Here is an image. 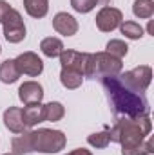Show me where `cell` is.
I'll list each match as a JSON object with an SVG mask.
<instances>
[{"instance_id": "16", "label": "cell", "mask_w": 154, "mask_h": 155, "mask_svg": "<svg viewBox=\"0 0 154 155\" xmlns=\"http://www.w3.org/2000/svg\"><path fill=\"white\" fill-rule=\"evenodd\" d=\"M24 9L33 18H44L49 11V0H24Z\"/></svg>"}, {"instance_id": "5", "label": "cell", "mask_w": 154, "mask_h": 155, "mask_svg": "<svg viewBox=\"0 0 154 155\" xmlns=\"http://www.w3.org/2000/svg\"><path fill=\"white\" fill-rule=\"evenodd\" d=\"M118 79H120L127 88L143 94V92L149 88V85H151L152 69H151L149 65H140V67H136V69H132V71H127L125 74H121Z\"/></svg>"}, {"instance_id": "2", "label": "cell", "mask_w": 154, "mask_h": 155, "mask_svg": "<svg viewBox=\"0 0 154 155\" xmlns=\"http://www.w3.org/2000/svg\"><path fill=\"white\" fill-rule=\"evenodd\" d=\"M151 128H152V123L149 116H120L116 117L113 128L109 130V139L113 143L121 144V148H131L145 141V137L151 134Z\"/></svg>"}, {"instance_id": "7", "label": "cell", "mask_w": 154, "mask_h": 155, "mask_svg": "<svg viewBox=\"0 0 154 155\" xmlns=\"http://www.w3.org/2000/svg\"><path fill=\"white\" fill-rule=\"evenodd\" d=\"M93 56H94V78L118 76L121 72V67H123L121 60H118L107 52H96Z\"/></svg>"}, {"instance_id": "24", "label": "cell", "mask_w": 154, "mask_h": 155, "mask_svg": "<svg viewBox=\"0 0 154 155\" xmlns=\"http://www.w3.org/2000/svg\"><path fill=\"white\" fill-rule=\"evenodd\" d=\"M71 7L76 13H89L96 7V0H71Z\"/></svg>"}, {"instance_id": "19", "label": "cell", "mask_w": 154, "mask_h": 155, "mask_svg": "<svg viewBox=\"0 0 154 155\" xmlns=\"http://www.w3.org/2000/svg\"><path fill=\"white\" fill-rule=\"evenodd\" d=\"M44 110H45V121H51V123H56L65 116V108L58 101H51V103L44 105Z\"/></svg>"}, {"instance_id": "15", "label": "cell", "mask_w": 154, "mask_h": 155, "mask_svg": "<svg viewBox=\"0 0 154 155\" xmlns=\"http://www.w3.org/2000/svg\"><path fill=\"white\" fill-rule=\"evenodd\" d=\"M40 51L47 56V58H56L62 54L64 51V43L60 38H54V36H49V38H44L40 41Z\"/></svg>"}, {"instance_id": "29", "label": "cell", "mask_w": 154, "mask_h": 155, "mask_svg": "<svg viewBox=\"0 0 154 155\" xmlns=\"http://www.w3.org/2000/svg\"><path fill=\"white\" fill-rule=\"evenodd\" d=\"M0 52H2V47H0Z\"/></svg>"}, {"instance_id": "10", "label": "cell", "mask_w": 154, "mask_h": 155, "mask_svg": "<svg viewBox=\"0 0 154 155\" xmlns=\"http://www.w3.org/2000/svg\"><path fill=\"white\" fill-rule=\"evenodd\" d=\"M18 97L24 105H35L42 103L44 99V88L37 81H24L18 88Z\"/></svg>"}, {"instance_id": "8", "label": "cell", "mask_w": 154, "mask_h": 155, "mask_svg": "<svg viewBox=\"0 0 154 155\" xmlns=\"http://www.w3.org/2000/svg\"><path fill=\"white\" fill-rule=\"evenodd\" d=\"M123 22V15L120 9L116 7H102L96 15V27L102 31V33H111L114 31L116 27H120V24Z\"/></svg>"}, {"instance_id": "11", "label": "cell", "mask_w": 154, "mask_h": 155, "mask_svg": "<svg viewBox=\"0 0 154 155\" xmlns=\"http://www.w3.org/2000/svg\"><path fill=\"white\" fill-rule=\"evenodd\" d=\"M53 27L58 35L64 36H73L78 33V22L69 13H56L53 18Z\"/></svg>"}, {"instance_id": "27", "label": "cell", "mask_w": 154, "mask_h": 155, "mask_svg": "<svg viewBox=\"0 0 154 155\" xmlns=\"http://www.w3.org/2000/svg\"><path fill=\"white\" fill-rule=\"evenodd\" d=\"M109 2H111V0H96V5H102V7H105Z\"/></svg>"}, {"instance_id": "6", "label": "cell", "mask_w": 154, "mask_h": 155, "mask_svg": "<svg viewBox=\"0 0 154 155\" xmlns=\"http://www.w3.org/2000/svg\"><path fill=\"white\" fill-rule=\"evenodd\" d=\"M2 25H4V36L9 43H18L26 38V24L16 9L13 7L9 9V13L2 20Z\"/></svg>"}, {"instance_id": "20", "label": "cell", "mask_w": 154, "mask_h": 155, "mask_svg": "<svg viewBox=\"0 0 154 155\" xmlns=\"http://www.w3.org/2000/svg\"><path fill=\"white\" fill-rule=\"evenodd\" d=\"M120 31L125 38L129 40H140L143 36V27L136 22H121L120 24Z\"/></svg>"}, {"instance_id": "4", "label": "cell", "mask_w": 154, "mask_h": 155, "mask_svg": "<svg viewBox=\"0 0 154 155\" xmlns=\"http://www.w3.org/2000/svg\"><path fill=\"white\" fill-rule=\"evenodd\" d=\"M60 63H62V67L75 69L78 72H82L83 78H94V56L89 52L64 49L60 54Z\"/></svg>"}, {"instance_id": "21", "label": "cell", "mask_w": 154, "mask_h": 155, "mask_svg": "<svg viewBox=\"0 0 154 155\" xmlns=\"http://www.w3.org/2000/svg\"><path fill=\"white\" fill-rule=\"evenodd\" d=\"M105 49H107V51H105L107 54L114 56L118 60H121V58L127 56V52H129V45H127L123 40H111V41H107Z\"/></svg>"}, {"instance_id": "28", "label": "cell", "mask_w": 154, "mask_h": 155, "mask_svg": "<svg viewBox=\"0 0 154 155\" xmlns=\"http://www.w3.org/2000/svg\"><path fill=\"white\" fill-rule=\"evenodd\" d=\"M4 155H15V153H4Z\"/></svg>"}, {"instance_id": "1", "label": "cell", "mask_w": 154, "mask_h": 155, "mask_svg": "<svg viewBox=\"0 0 154 155\" xmlns=\"http://www.w3.org/2000/svg\"><path fill=\"white\" fill-rule=\"evenodd\" d=\"M102 85L107 92L111 110L116 117L127 116V117H140L149 116V101L145 94L134 92L127 88L118 76H105L102 78Z\"/></svg>"}, {"instance_id": "17", "label": "cell", "mask_w": 154, "mask_h": 155, "mask_svg": "<svg viewBox=\"0 0 154 155\" xmlns=\"http://www.w3.org/2000/svg\"><path fill=\"white\" fill-rule=\"evenodd\" d=\"M83 81V74L78 72L75 69H67V67H62V72H60V83L65 87V88H78Z\"/></svg>"}, {"instance_id": "3", "label": "cell", "mask_w": 154, "mask_h": 155, "mask_svg": "<svg viewBox=\"0 0 154 155\" xmlns=\"http://www.w3.org/2000/svg\"><path fill=\"white\" fill-rule=\"evenodd\" d=\"M29 134V143H31V152L40 153H58L65 148V135L60 130H51V128H38L31 130Z\"/></svg>"}, {"instance_id": "14", "label": "cell", "mask_w": 154, "mask_h": 155, "mask_svg": "<svg viewBox=\"0 0 154 155\" xmlns=\"http://www.w3.org/2000/svg\"><path fill=\"white\" fill-rule=\"evenodd\" d=\"M22 76L15 60H5L0 63V81L5 83V85H11L15 81H18V78Z\"/></svg>"}, {"instance_id": "23", "label": "cell", "mask_w": 154, "mask_h": 155, "mask_svg": "<svg viewBox=\"0 0 154 155\" xmlns=\"http://www.w3.org/2000/svg\"><path fill=\"white\" fill-rule=\"evenodd\" d=\"M87 143L93 146V148H107L111 139H109V130H103V132H94L87 137Z\"/></svg>"}, {"instance_id": "9", "label": "cell", "mask_w": 154, "mask_h": 155, "mask_svg": "<svg viewBox=\"0 0 154 155\" xmlns=\"http://www.w3.org/2000/svg\"><path fill=\"white\" fill-rule=\"evenodd\" d=\"M15 63L20 71V74H27V76H40L44 72V61L40 60V56L37 52H22L20 56L15 58Z\"/></svg>"}, {"instance_id": "25", "label": "cell", "mask_w": 154, "mask_h": 155, "mask_svg": "<svg viewBox=\"0 0 154 155\" xmlns=\"http://www.w3.org/2000/svg\"><path fill=\"white\" fill-rule=\"evenodd\" d=\"M9 9H11V5H9L5 0H0V24H2V20L5 18V15L9 13Z\"/></svg>"}, {"instance_id": "26", "label": "cell", "mask_w": 154, "mask_h": 155, "mask_svg": "<svg viewBox=\"0 0 154 155\" xmlns=\"http://www.w3.org/2000/svg\"><path fill=\"white\" fill-rule=\"evenodd\" d=\"M67 155H93L89 150H85V148H76V150H73V152H69Z\"/></svg>"}, {"instance_id": "13", "label": "cell", "mask_w": 154, "mask_h": 155, "mask_svg": "<svg viewBox=\"0 0 154 155\" xmlns=\"http://www.w3.org/2000/svg\"><path fill=\"white\" fill-rule=\"evenodd\" d=\"M4 124L9 132L13 134H24L26 132V124L22 121V108L18 107H9L4 112Z\"/></svg>"}, {"instance_id": "12", "label": "cell", "mask_w": 154, "mask_h": 155, "mask_svg": "<svg viewBox=\"0 0 154 155\" xmlns=\"http://www.w3.org/2000/svg\"><path fill=\"white\" fill-rule=\"evenodd\" d=\"M22 121L26 124V128H33L38 123L45 121V110L42 103H35V105H26L22 108Z\"/></svg>"}, {"instance_id": "22", "label": "cell", "mask_w": 154, "mask_h": 155, "mask_svg": "<svg viewBox=\"0 0 154 155\" xmlns=\"http://www.w3.org/2000/svg\"><path fill=\"white\" fill-rule=\"evenodd\" d=\"M152 152V141H142L136 146L121 148V155H151Z\"/></svg>"}, {"instance_id": "18", "label": "cell", "mask_w": 154, "mask_h": 155, "mask_svg": "<svg viewBox=\"0 0 154 155\" xmlns=\"http://www.w3.org/2000/svg\"><path fill=\"white\" fill-rule=\"evenodd\" d=\"M132 13L138 18H151L154 15V0H134Z\"/></svg>"}]
</instances>
